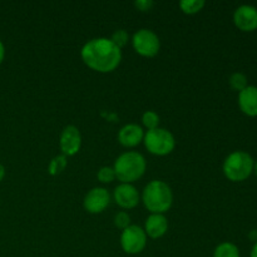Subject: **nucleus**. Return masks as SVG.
<instances>
[{
	"instance_id": "obj_11",
	"label": "nucleus",
	"mask_w": 257,
	"mask_h": 257,
	"mask_svg": "<svg viewBox=\"0 0 257 257\" xmlns=\"http://www.w3.org/2000/svg\"><path fill=\"white\" fill-rule=\"evenodd\" d=\"M114 201L122 208H133L140 202V193L131 183H122L115 187Z\"/></svg>"
},
{
	"instance_id": "obj_10",
	"label": "nucleus",
	"mask_w": 257,
	"mask_h": 257,
	"mask_svg": "<svg viewBox=\"0 0 257 257\" xmlns=\"http://www.w3.org/2000/svg\"><path fill=\"white\" fill-rule=\"evenodd\" d=\"M233 22L238 29L252 32L257 29V9L252 5H241L235 10Z\"/></svg>"
},
{
	"instance_id": "obj_15",
	"label": "nucleus",
	"mask_w": 257,
	"mask_h": 257,
	"mask_svg": "<svg viewBox=\"0 0 257 257\" xmlns=\"http://www.w3.org/2000/svg\"><path fill=\"white\" fill-rule=\"evenodd\" d=\"M213 257H240V251L233 243L223 242L216 247Z\"/></svg>"
},
{
	"instance_id": "obj_28",
	"label": "nucleus",
	"mask_w": 257,
	"mask_h": 257,
	"mask_svg": "<svg viewBox=\"0 0 257 257\" xmlns=\"http://www.w3.org/2000/svg\"><path fill=\"white\" fill-rule=\"evenodd\" d=\"M253 171H255V173H256V176H257V162L255 163V165H253Z\"/></svg>"
},
{
	"instance_id": "obj_26",
	"label": "nucleus",
	"mask_w": 257,
	"mask_h": 257,
	"mask_svg": "<svg viewBox=\"0 0 257 257\" xmlns=\"http://www.w3.org/2000/svg\"><path fill=\"white\" fill-rule=\"evenodd\" d=\"M251 257H257V242H255V245H253L252 250H251Z\"/></svg>"
},
{
	"instance_id": "obj_4",
	"label": "nucleus",
	"mask_w": 257,
	"mask_h": 257,
	"mask_svg": "<svg viewBox=\"0 0 257 257\" xmlns=\"http://www.w3.org/2000/svg\"><path fill=\"white\" fill-rule=\"evenodd\" d=\"M253 171V160L248 153L237 151L228 156L223 163V173L233 182L246 180Z\"/></svg>"
},
{
	"instance_id": "obj_16",
	"label": "nucleus",
	"mask_w": 257,
	"mask_h": 257,
	"mask_svg": "<svg viewBox=\"0 0 257 257\" xmlns=\"http://www.w3.org/2000/svg\"><path fill=\"white\" fill-rule=\"evenodd\" d=\"M205 7L203 0H182L180 3V8L186 14H196Z\"/></svg>"
},
{
	"instance_id": "obj_13",
	"label": "nucleus",
	"mask_w": 257,
	"mask_h": 257,
	"mask_svg": "<svg viewBox=\"0 0 257 257\" xmlns=\"http://www.w3.org/2000/svg\"><path fill=\"white\" fill-rule=\"evenodd\" d=\"M238 104L245 114L256 117L257 115V87L247 85L238 94Z\"/></svg>"
},
{
	"instance_id": "obj_20",
	"label": "nucleus",
	"mask_w": 257,
	"mask_h": 257,
	"mask_svg": "<svg viewBox=\"0 0 257 257\" xmlns=\"http://www.w3.org/2000/svg\"><path fill=\"white\" fill-rule=\"evenodd\" d=\"M98 180L103 183H109L112 182L115 178V172L113 167H102L99 171H98Z\"/></svg>"
},
{
	"instance_id": "obj_1",
	"label": "nucleus",
	"mask_w": 257,
	"mask_h": 257,
	"mask_svg": "<svg viewBox=\"0 0 257 257\" xmlns=\"http://www.w3.org/2000/svg\"><path fill=\"white\" fill-rule=\"evenodd\" d=\"M80 55L88 67L100 73L114 70L122 59L119 48L107 38H95L85 43Z\"/></svg>"
},
{
	"instance_id": "obj_19",
	"label": "nucleus",
	"mask_w": 257,
	"mask_h": 257,
	"mask_svg": "<svg viewBox=\"0 0 257 257\" xmlns=\"http://www.w3.org/2000/svg\"><path fill=\"white\" fill-rule=\"evenodd\" d=\"M142 122L148 128V131L156 130L160 124V117H158L157 113L152 112V110H147V112L143 113Z\"/></svg>"
},
{
	"instance_id": "obj_6",
	"label": "nucleus",
	"mask_w": 257,
	"mask_h": 257,
	"mask_svg": "<svg viewBox=\"0 0 257 257\" xmlns=\"http://www.w3.org/2000/svg\"><path fill=\"white\" fill-rule=\"evenodd\" d=\"M147 243V235L140 226L131 225L124 228L120 236V246L123 251L131 255L142 252Z\"/></svg>"
},
{
	"instance_id": "obj_24",
	"label": "nucleus",
	"mask_w": 257,
	"mask_h": 257,
	"mask_svg": "<svg viewBox=\"0 0 257 257\" xmlns=\"http://www.w3.org/2000/svg\"><path fill=\"white\" fill-rule=\"evenodd\" d=\"M4 55H5V48H4V44H3V42L0 40V64H2L3 59H4Z\"/></svg>"
},
{
	"instance_id": "obj_5",
	"label": "nucleus",
	"mask_w": 257,
	"mask_h": 257,
	"mask_svg": "<svg viewBox=\"0 0 257 257\" xmlns=\"http://www.w3.org/2000/svg\"><path fill=\"white\" fill-rule=\"evenodd\" d=\"M146 148L151 153L157 156H166L171 153L175 148V137L172 133L163 128L148 131L143 138Z\"/></svg>"
},
{
	"instance_id": "obj_25",
	"label": "nucleus",
	"mask_w": 257,
	"mask_h": 257,
	"mask_svg": "<svg viewBox=\"0 0 257 257\" xmlns=\"http://www.w3.org/2000/svg\"><path fill=\"white\" fill-rule=\"evenodd\" d=\"M248 237H250L251 241H255V242H257V230L251 231L250 235H248Z\"/></svg>"
},
{
	"instance_id": "obj_22",
	"label": "nucleus",
	"mask_w": 257,
	"mask_h": 257,
	"mask_svg": "<svg viewBox=\"0 0 257 257\" xmlns=\"http://www.w3.org/2000/svg\"><path fill=\"white\" fill-rule=\"evenodd\" d=\"M131 223V217L127 212H118L114 217V225L117 226L118 228H127Z\"/></svg>"
},
{
	"instance_id": "obj_12",
	"label": "nucleus",
	"mask_w": 257,
	"mask_h": 257,
	"mask_svg": "<svg viewBox=\"0 0 257 257\" xmlns=\"http://www.w3.org/2000/svg\"><path fill=\"white\" fill-rule=\"evenodd\" d=\"M145 138L143 130L138 124H127L120 128L118 133V141L124 147H136Z\"/></svg>"
},
{
	"instance_id": "obj_8",
	"label": "nucleus",
	"mask_w": 257,
	"mask_h": 257,
	"mask_svg": "<svg viewBox=\"0 0 257 257\" xmlns=\"http://www.w3.org/2000/svg\"><path fill=\"white\" fill-rule=\"evenodd\" d=\"M110 196L105 188L95 187L90 190L84 197V208L90 213H100L108 207Z\"/></svg>"
},
{
	"instance_id": "obj_23",
	"label": "nucleus",
	"mask_w": 257,
	"mask_h": 257,
	"mask_svg": "<svg viewBox=\"0 0 257 257\" xmlns=\"http://www.w3.org/2000/svg\"><path fill=\"white\" fill-rule=\"evenodd\" d=\"M135 5L138 10H141V12H148V10L152 9L155 3H153L152 0H136Z\"/></svg>"
},
{
	"instance_id": "obj_17",
	"label": "nucleus",
	"mask_w": 257,
	"mask_h": 257,
	"mask_svg": "<svg viewBox=\"0 0 257 257\" xmlns=\"http://www.w3.org/2000/svg\"><path fill=\"white\" fill-rule=\"evenodd\" d=\"M65 167H67V157L64 155L57 156V157H54L50 161L49 173L52 176H57L59 173H62Z\"/></svg>"
},
{
	"instance_id": "obj_3",
	"label": "nucleus",
	"mask_w": 257,
	"mask_h": 257,
	"mask_svg": "<svg viewBox=\"0 0 257 257\" xmlns=\"http://www.w3.org/2000/svg\"><path fill=\"white\" fill-rule=\"evenodd\" d=\"M146 160L138 152H125L115 160L114 172L115 178L122 183H131L143 176L146 171Z\"/></svg>"
},
{
	"instance_id": "obj_21",
	"label": "nucleus",
	"mask_w": 257,
	"mask_h": 257,
	"mask_svg": "<svg viewBox=\"0 0 257 257\" xmlns=\"http://www.w3.org/2000/svg\"><path fill=\"white\" fill-rule=\"evenodd\" d=\"M128 38H130L128 33L125 32V30L120 29V30H117V32L113 33L110 40H112V42L114 43V44L120 49V48L124 47V45L128 43Z\"/></svg>"
},
{
	"instance_id": "obj_14",
	"label": "nucleus",
	"mask_w": 257,
	"mask_h": 257,
	"mask_svg": "<svg viewBox=\"0 0 257 257\" xmlns=\"http://www.w3.org/2000/svg\"><path fill=\"white\" fill-rule=\"evenodd\" d=\"M168 221L165 215L161 213H152L150 217L146 220V235L151 238H160L167 232Z\"/></svg>"
},
{
	"instance_id": "obj_27",
	"label": "nucleus",
	"mask_w": 257,
	"mask_h": 257,
	"mask_svg": "<svg viewBox=\"0 0 257 257\" xmlns=\"http://www.w3.org/2000/svg\"><path fill=\"white\" fill-rule=\"evenodd\" d=\"M4 176H5V168H4V166L0 165V181L4 178Z\"/></svg>"
},
{
	"instance_id": "obj_7",
	"label": "nucleus",
	"mask_w": 257,
	"mask_h": 257,
	"mask_svg": "<svg viewBox=\"0 0 257 257\" xmlns=\"http://www.w3.org/2000/svg\"><path fill=\"white\" fill-rule=\"evenodd\" d=\"M133 48L143 57H155L160 50V39L150 29H140L133 35Z\"/></svg>"
},
{
	"instance_id": "obj_18",
	"label": "nucleus",
	"mask_w": 257,
	"mask_h": 257,
	"mask_svg": "<svg viewBox=\"0 0 257 257\" xmlns=\"http://www.w3.org/2000/svg\"><path fill=\"white\" fill-rule=\"evenodd\" d=\"M228 82H230L231 88L235 90H238V92H241V90H243L247 87V78L242 73H233L230 77Z\"/></svg>"
},
{
	"instance_id": "obj_9",
	"label": "nucleus",
	"mask_w": 257,
	"mask_h": 257,
	"mask_svg": "<svg viewBox=\"0 0 257 257\" xmlns=\"http://www.w3.org/2000/svg\"><path fill=\"white\" fill-rule=\"evenodd\" d=\"M82 145V137L80 132L75 125H67L60 135V150L63 155L74 156L80 150Z\"/></svg>"
},
{
	"instance_id": "obj_2",
	"label": "nucleus",
	"mask_w": 257,
	"mask_h": 257,
	"mask_svg": "<svg viewBox=\"0 0 257 257\" xmlns=\"http://www.w3.org/2000/svg\"><path fill=\"white\" fill-rule=\"evenodd\" d=\"M142 200L148 211L163 215L172 206L173 195L167 183L155 180L145 187Z\"/></svg>"
}]
</instances>
